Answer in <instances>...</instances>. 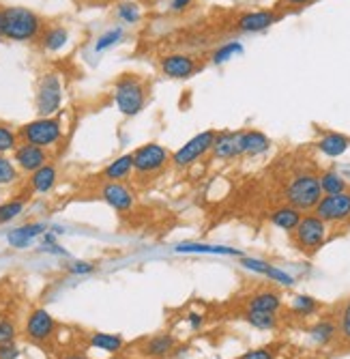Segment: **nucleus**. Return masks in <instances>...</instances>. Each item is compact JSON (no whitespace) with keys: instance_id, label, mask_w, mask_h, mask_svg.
<instances>
[{"instance_id":"nucleus-7","label":"nucleus","mask_w":350,"mask_h":359,"mask_svg":"<svg viewBox=\"0 0 350 359\" xmlns=\"http://www.w3.org/2000/svg\"><path fill=\"white\" fill-rule=\"evenodd\" d=\"M215 134L217 132H213V129H206V132L194 136L192 140L185 142L178 151H174L170 155V164H174L176 168H187V166L196 164L200 157H204L211 151L213 140H215Z\"/></svg>"},{"instance_id":"nucleus-17","label":"nucleus","mask_w":350,"mask_h":359,"mask_svg":"<svg viewBox=\"0 0 350 359\" xmlns=\"http://www.w3.org/2000/svg\"><path fill=\"white\" fill-rule=\"evenodd\" d=\"M271 149V140L258 129H245L241 132V151L243 155H262Z\"/></svg>"},{"instance_id":"nucleus-38","label":"nucleus","mask_w":350,"mask_h":359,"mask_svg":"<svg viewBox=\"0 0 350 359\" xmlns=\"http://www.w3.org/2000/svg\"><path fill=\"white\" fill-rule=\"evenodd\" d=\"M265 276L271 278V280H275V282L281 284V286H293V284H295V278H293V276H288L286 271H281V269H277V267H273V265H271V269H269Z\"/></svg>"},{"instance_id":"nucleus-11","label":"nucleus","mask_w":350,"mask_h":359,"mask_svg":"<svg viewBox=\"0 0 350 359\" xmlns=\"http://www.w3.org/2000/svg\"><path fill=\"white\" fill-rule=\"evenodd\" d=\"M159 67H162L164 76L172 78V80H187L192 78L194 74L200 72V62L189 56V54H168L159 60Z\"/></svg>"},{"instance_id":"nucleus-20","label":"nucleus","mask_w":350,"mask_h":359,"mask_svg":"<svg viewBox=\"0 0 350 359\" xmlns=\"http://www.w3.org/2000/svg\"><path fill=\"white\" fill-rule=\"evenodd\" d=\"M301 217H303L301 211L295 209V207H290V205L277 207V209H273V211L269 213L271 224L277 226V228H281V231H286V233H293L295 228H297V224L301 222Z\"/></svg>"},{"instance_id":"nucleus-10","label":"nucleus","mask_w":350,"mask_h":359,"mask_svg":"<svg viewBox=\"0 0 350 359\" xmlns=\"http://www.w3.org/2000/svg\"><path fill=\"white\" fill-rule=\"evenodd\" d=\"M54 334H56V320L50 312H46L43 308H37V310L30 312V316L26 320V338L30 342L43 344Z\"/></svg>"},{"instance_id":"nucleus-25","label":"nucleus","mask_w":350,"mask_h":359,"mask_svg":"<svg viewBox=\"0 0 350 359\" xmlns=\"http://www.w3.org/2000/svg\"><path fill=\"white\" fill-rule=\"evenodd\" d=\"M176 252L183 254H224V256H241V250L224 248V245H206V243H181Z\"/></svg>"},{"instance_id":"nucleus-4","label":"nucleus","mask_w":350,"mask_h":359,"mask_svg":"<svg viewBox=\"0 0 350 359\" xmlns=\"http://www.w3.org/2000/svg\"><path fill=\"white\" fill-rule=\"evenodd\" d=\"M114 102L120 114L136 116L146 106V88L138 76L125 74L114 84Z\"/></svg>"},{"instance_id":"nucleus-42","label":"nucleus","mask_w":350,"mask_h":359,"mask_svg":"<svg viewBox=\"0 0 350 359\" xmlns=\"http://www.w3.org/2000/svg\"><path fill=\"white\" fill-rule=\"evenodd\" d=\"M18 357H20V348L15 346V342L0 344V359H18Z\"/></svg>"},{"instance_id":"nucleus-32","label":"nucleus","mask_w":350,"mask_h":359,"mask_svg":"<svg viewBox=\"0 0 350 359\" xmlns=\"http://www.w3.org/2000/svg\"><path fill=\"white\" fill-rule=\"evenodd\" d=\"M20 179V170L13 161L5 155H0V185H13Z\"/></svg>"},{"instance_id":"nucleus-24","label":"nucleus","mask_w":350,"mask_h":359,"mask_svg":"<svg viewBox=\"0 0 350 359\" xmlns=\"http://www.w3.org/2000/svg\"><path fill=\"white\" fill-rule=\"evenodd\" d=\"M41 48L48 50V52H58L65 48V43L69 41V32L67 28H62V26H50L48 30H43V35H41Z\"/></svg>"},{"instance_id":"nucleus-46","label":"nucleus","mask_w":350,"mask_h":359,"mask_svg":"<svg viewBox=\"0 0 350 359\" xmlns=\"http://www.w3.org/2000/svg\"><path fill=\"white\" fill-rule=\"evenodd\" d=\"M0 37H5V9L0 7Z\"/></svg>"},{"instance_id":"nucleus-15","label":"nucleus","mask_w":350,"mask_h":359,"mask_svg":"<svg viewBox=\"0 0 350 359\" xmlns=\"http://www.w3.org/2000/svg\"><path fill=\"white\" fill-rule=\"evenodd\" d=\"M279 20L281 15L275 11H247L237 20V28L241 32H260V30L271 28Z\"/></svg>"},{"instance_id":"nucleus-29","label":"nucleus","mask_w":350,"mask_h":359,"mask_svg":"<svg viewBox=\"0 0 350 359\" xmlns=\"http://www.w3.org/2000/svg\"><path fill=\"white\" fill-rule=\"evenodd\" d=\"M122 344H125V340L116 334H92L90 336V346L108 351V353H118L122 348Z\"/></svg>"},{"instance_id":"nucleus-13","label":"nucleus","mask_w":350,"mask_h":359,"mask_svg":"<svg viewBox=\"0 0 350 359\" xmlns=\"http://www.w3.org/2000/svg\"><path fill=\"white\" fill-rule=\"evenodd\" d=\"M102 198H104V203H108L118 213H127L136 207L134 189H130L125 183H116V181H108L102 187Z\"/></svg>"},{"instance_id":"nucleus-35","label":"nucleus","mask_w":350,"mask_h":359,"mask_svg":"<svg viewBox=\"0 0 350 359\" xmlns=\"http://www.w3.org/2000/svg\"><path fill=\"white\" fill-rule=\"evenodd\" d=\"M293 310H295L297 314H301V316H309V314H314V312L318 310V302H316L314 297L299 295V297H295V302H293Z\"/></svg>"},{"instance_id":"nucleus-9","label":"nucleus","mask_w":350,"mask_h":359,"mask_svg":"<svg viewBox=\"0 0 350 359\" xmlns=\"http://www.w3.org/2000/svg\"><path fill=\"white\" fill-rule=\"evenodd\" d=\"M314 215L325 224H350V191L323 196L314 207Z\"/></svg>"},{"instance_id":"nucleus-41","label":"nucleus","mask_w":350,"mask_h":359,"mask_svg":"<svg viewBox=\"0 0 350 359\" xmlns=\"http://www.w3.org/2000/svg\"><path fill=\"white\" fill-rule=\"evenodd\" d=\"M340 330H342V336L350 342V302L346 304L344 312H342V318H340Z\"/></svg>"},{"instance_id":"nucleus-14","label":"nucleus","mask_w":350,"mask_h":359,"mask_svg":"<svg viewBox=\"0 0 350 359\" xmlns=\"http://www.w3.org/2000/svg\"><path fill=\"white\" fill-rule=\"evenodd\" d=\"M211 153L217 159H234L243 155L241 151V132H219L215 134Z\"/></svg>"},{"instance_id":"nucleus-8","label":"nucleus","mask_w":350,"mask_h":359,"mask_svg":"<svg viewBox=\"0 0 350 359\" xmlns=\"http://www.w3.org/2000/svg\"><path fill=\"white\" fill-rule=\"evenodd\" d=\"M60 104H62L60 78H58V74H46L37 86V100H35L37 114L39 116H54L60 110Z\"/></svg>"},{"instance_id":"nucleus-34","label":"nucleus","mask_w":350,"mask_h":359,"mask_svg":"<svg viewBox=\"0 0 350 359\" xmlns=\"http://www.w3.org/2000/svg\"><path fill=\"white\" fill-rule=\"evenodd\" d=\"M120 39H122V28H120V26L110 28V30H106L104 35L97 39V43H94V52H106L108 48L116 46Z\"/></svg>"},{"instance_id":"nucleus-31","label":"nucleus","mask_w":350,"mask_h":359,"mask_svg":"<svg viewBox=\"0 0 350 359\" xmlns=\"http://www.w3.org/2000/svg\"><path fill=\"white\" fill-rule=\"evenodd\" d=\"M26 207V201L24 198H13V201H7L0 205V224H7L11 219H15L18 215H22Z\"/></svg>"},{"instance_id":"nucleus-39","label":"nucleus","mask_w":350,"mask_h":359,"mask_svg":"<svg viewBox=\"0 0 350 359\" xmlns=\"http://www.w3.org/2000/svg\"><path fill=\"white\" fill-rule=\"evenodd\" d=\"M241 265H243L245 269H249V271H256V273H262V276L271 269L269 263H265V260H258V258H243V260H241Z\"/></svg>"},{"instance_id":"nucleus-6","label":"nucleus","mask_w":350,"mask_h":359,"mask_svg":"<svg viewBox=\"0 0 350 359\" xmlns=\"http://www.w3.org/2000/svg\"><path fill=\"white\" fill-rule=\"evenodd\" d=\"M293 233H295L297 248L301 252H305V254H314L316 250H321L325 245L329 228H327V224L321 217L309 213V215L301 217V222L297 224V228H295Z\"/></svg>"},{"instance_id":"nucleus-48","label":"nucleus","mask_w":350,"mask_h":359,"mask_svg":"<svg viewBox=\"0 0 350 359\" xmlns=\"http://www.w3.org/2000/svg\"><path fill=\"white\" fill-rule=\"evenodd\" d=\"M62 359H88V357H84V355H78V353H74V355H65Z\"/></svg>"},{"instance_id":"nucleus-22","label":"nucleus","mask_w":350,"mask_h":359,"mask_svg":"<svg viewBox=\"0 0 350 359\" xmlns=\"http://www.w3.org/2000/svg\"><path fill=\"white\" fill-rule=\"evenodd\" d=\"M249 310H256V312H273L277 314V310L281 308V297L273 290H260L256 295H251L247 302Z\"/></svg>"},{"instance_id":"nucleus-18","label":"nucleus","mask_w":350,"mask_h":359,"mask_svg":"<svg viewBox=\"0 0 350 359\" xmlns=\"http://www.w3.org/2000/svg\"><path fill=\"white\" fill-rule=\"evenodd\" d=\"M318 151L325 153L327 157H340L350 149V138L340 132H325L323 138L318 140Z\"/></svg>"},{"instance_id":"nucleus-44","label":"nucleus","mask_w":350,"mask_h":359,"mask_svg":"<svg viewBox=\"0 0 350 359\" xmlns=\"http://www.w3.org/2000/svg\"><path fill=\"white\" fill-rule=\"evenodd\" d=\"M192 3H194V0H172V3H170V9H172L174 13H181V11H185Z\"/></svg>"},{"instance_id":"nucleus-5","label":"nucleus","mask_w":350,"mask_h":359,"mask_svg":"<svg viewBox=\"0 0 350 359\" xmlns=\"http://www.w3.org/2000/svg\"><path fill=\"white\" fill-rule=\"evenodd\" d=\"M132 155H134V175L138 181H142L146 177L150 179L159 172H164L166 166L170 164V151L157 142L142 144Z\"/></svg>"},{"instance_id":"nucleus-3","label":"nucleus","mask_w":350,"mask_h":359,"mask_svg":"<svg viewBox=\"0 0 350 359\" xmlns=\"http://www.w3.org/2000/svg\"><path fill=\"white\" fill-rule=\"evenodd\" d=\"M18 138L26 144L50 149L62 138V121L58 116H39L18 129Z\"/></svg>"},{"instance_id":"nucleus-26","label":"nucleus","mask_w":350,"mask_h":359,"mask_svg":"<svg viewBox=\"0 0 350 359\" xmlns=\"http://www.w3.org/2000/svg\"><path fill=\"white\" fill-rule=\"evenodd\" d=\"M318 183H321L323 196H331V194H342L348 191V181L337 175L335 170H325L321 177H318Z\"/></svg>"},{"instance_id":"nucleus-16","label":"nucleus","mask_w":350,"mask_h":359,"mask_svg":"<svg viewBox=\"0 0 350 359\" xmlns=\"http://www.w3.org/2000/svg\"><path fill=\"white\" fill-rule=\"evenodd\" d=\"M56 181H58V170H56V166L54 164H48L46 166H41L39 170H35L33 175H30V191H35V194H48V191H52L54 189V185H56Z\"/></svg>"},{"instance_id":"nucleus-37","label":"nucleus","mask_w":350,"mask_h":359,"mask_svg":"<svg viewBox=\"0 0 350 359\" xmlns=\"http://www.w3.org/2000/svg\"><path fill=\"white\" fill-rule=\"evenodd\" d=\"M18 336V330H15V323L9 320V318H0V344L5 342H13Z\"/></svg>"},{"instance_id":"nucleus-19","label":"nucleus","mask_w":350,"mask_h":359,"mask_svg":"<svg viewBox=\"0 0 350 359\" xmlns=\"http://www.w3.org/2000/svg\"><path fill=\"white\" fill-rule=\"evenodd\" d=\"M132 172H134V155H132V153H127V155L116 157V159L112 161V164H108V166L104 168L102 177H104L106 181H116V183H120V181H125V179H130Z\"/></svg>"},{"instance_id":"nucleus-43","label":"nucleus","mask_w":350,"mask_h":359,"mask_svg":"<svg viewBox=\"0 0 350 359\" xmlns=\"http://www.w3.org/2000/svg\"><path fill=\"white\" fill-rule=\"evenodd\" d=\"M92 269H94L92 263H74V265L69 267L71 273H90Z\"/></svg>"},{"instance_id":"nucleus-30","label":"nucleus","mask_w":350,"mask_h":359,"mask_svg":"<svg viewBox=\"0 0 350 359\" xmlns=\"http://www.w3.org/2000/svg\"><path fill=\"white\" fill-rule=\"evenodd\" d=\"M18 144H20V138L15 129L7 123H0V155L13 153Z\"/></svg>"},{"instance_id":"nucleus-1","label":"nucleus","mask_w":350,"mask_h":359,"mask_svg":"<svg viewBox=\"0 0 350 359\" xmlns=\"http://www.w3.org/2000/svg\"><path fill=\"white\" fill-rule=\"evenodd\" d=\"M284 198L290 207L299 211H314L318 201L323 198V189L314 172H299L295 175L284 189Z\"/></svg>"},{"instance_id":"nucleus-40","label":"nucleus","mask_w":350,"mask_h":359,"mask_svg":"<svg viewBox=\"0 0 350 359\" xmlns=\"http://www.w3.org/2000/svg\"><path fill=\"white\" fill-rule=\"evenodd\" d=\"M239 359H275V351L273 348H253V351H247L245 355H241Z\"/></svg>"},{"instance_id":"nucleus-27","label":"nucleus","mask_w":350,"mask_h":359,"mask_svg":"<svg viewBox=\"0 0 350 359\" xmlns=\"http://www.w3.org/2000/svg\"><path fill=\"white\" fill-rule=\"evenodd\" d=\"M245 323H249L251 327L262 330V332H271L277 327V314L273 312H256V310H247L243 314Z\"/></svg>"},{"instance_id":"nucleus-36","label":"nucleus","mask_w":350,"mask_h":359,"mask_svg":"<svg viewBox=\"0 0 350 359\" xmlns=\"http://www.w3.org/2000/svg\"><path fill=\"white\" fill-rule=\"evenodd\" d=\"M116 15L125 22V24H138L140 22V9L136 3H122L116 11Z\"/></svg>"},{"instance_id":"nucleus-12","label":"nucleus","mask_w":350,"mask_h":359,"mask_svg":"<svg viewBox=\"0 0 350 359\" xmlns=\"http://www.w3.org/2000/svg\"><path fill=\"white\" fill-rule=\"evenodd\" d=\"M48 161H50L48 149L35 147V144L20 142L13 151V164L18 166V170L26 172V175H33L35 170L46 166Z\"/></svg>"},{"instance_id":"nucleus-23","label":"nucleus","mask_w":350,"mask_h":359,"mask_svg":"<svg viewBox=\"0 0 350 359\" xmlns=\"http://www.w3.org/2000/svg\"><path fill=\"white\" fill-rule=\"evenodd\" d=\"M174 344H176V340H174L170 334L153 336V338L146 342V346H144V355H146V357H155V359H159V357H168V355L174 351Z\"/></svg>"},{"instance_id":"nucleus-33","label":"nucleus","mask_w":350,"mask_h":359,"mask_svg":"<svg viewBox=\"0 0 350 359\" xmlns=\"http://www.w3.org/2000/svg\"><path fill=\"white\" fill-rule=\"evenodd\" d=\"M241 52H243V46H241L239 41H230V43H224L221 48H217V50L213 52L211 60H213L215 65H221V62L230 60L234 54H241Z\"/></svg>"},{"instance_id":"nucleus-21","label":"nucleus","mask_w":350,"mask_h":359,"mask_svg":"<svg viewBox=\"0 0 350 359\" xmlns=\"http://www.w3.org/2000/svg\"><path fill=\"white\" fill-rule=\"evenodd\" d=\"M43 233H46V224H26V226H20V228H15V231H11L7 235V241L13 248H26L37 237H41Z\"/></svg>"},{"instance_id":"nucleus-2","label":"nucleus","mask_w":350,"mask_h":359,"mask_svg":"<svg viewBox=\"0 0 350 359\" xmlns=\"http://www.w3.org/2000/svg\"><path fill=\"white\" fill-rule=\"evenodd\" d=\"M43 20L26 7L5 9V39L11 41H33L41 35Z\"/></svg>"},{"instance_id":"nucleus-45","label":"nucleus","mask_w":350,"mask_h":359,"mask_svg":"<svg viewBox=\"0 0 350 359\" xmlns=\"http://www.w3.org/2000/svg\"><path fill=\"white\" fill-rule=\"evenodd\" d=\"M189 325H192L194 330H200L204 325V316L198 314V312H192V314H189Z\"/></svg>"},{"instance_id":"nucleus-47","label":"nucleus","mask_w":350,"mask_h":359,"mask_svg":"<svg viewBox=\"0 0 350 359\" xmlns=\"http://www.w3.org/2000/svg\"><path fill=\"white\" fill-rule=\"evenodd\" d=\"M286 5H290V7H301V5H307L309 0H284Z\"/></svg>"},{"instance_id":"nucleus-28","label":"nucleus","mask_w":350,"mask_h":359,"mask_svg":"<svg viewBox=\"0 0 350 359\" xmlns=\"http://www.w3.org/2000/svg\"><path fill=\"white\" fill-rule=\"evenodd\" d=\"M337 334V327L333 320H318L309 327V336L316 344H329Z\"/></svg>"}]
</instances>
